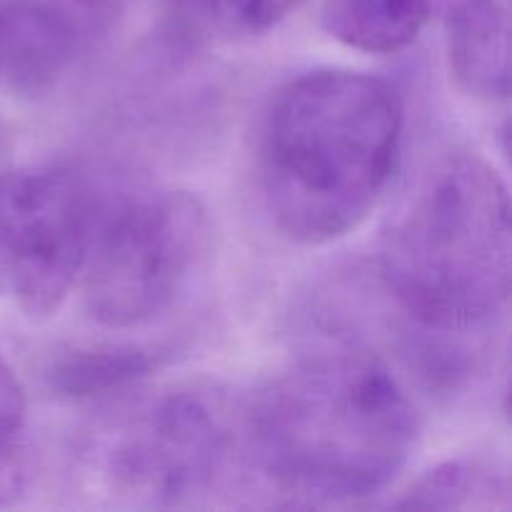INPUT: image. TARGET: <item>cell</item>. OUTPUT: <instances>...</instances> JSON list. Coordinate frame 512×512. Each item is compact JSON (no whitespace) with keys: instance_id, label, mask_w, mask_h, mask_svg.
Returning <instances> with one entry per match:
<instances>
[{"instance_id":"obj_4","label":"cell","mask_w":512,"mask_h":512,"mask_svg":"<svg viewBox=\"0 0 512 512\" xmlns=\"http://www.w3.org/2000/svg\"><path fill=\"white\" fill-rule=\"evenodd\" d=\"M210 215L185 190H160L98 220L83 265V295L100 325L150 323L178 300L210 253Z\"/></svg>"},{"instance_id":"obj_6","label":"cell","mask_w":512,"mask_h":512,"mask_svg":"<svg viewBox=\"0 0 512 512\" xmlns=\"http://www.w3.org/2000/svg\"><path fill=\"white\" fill-rule=\"evenodd\" d=\"M240 443V420L213 390L175 388L125 423L105 458L118 495L178 505L215 488Z\"/></svg>"},{"instance_id":"obj_3","label":"cell","mask_w":512,"mask_h":512,"mask_svg":"<svg viewBox=\"0 0 512 512\" xmlns=\"http://www.w3.org/2000/svg\"><path fill=\"white\" fill-rule=\"evenodd\" d=\"M510 255L503 178L475 155H453L433 165L390 218L380 275L415 323L470 333L503 313Z\"/></svg>"},{"instance_id":"obj_7","label":"cell","mask_w":512,"mask_h":512,"mask_svg":"<svg viewBox=\"0 0 512 512\" xmlns=\"http://www.w3.org/2000/svg\"><path fill=\"white\" fill-rule=\"evenodd\" d=\"M80 33L73 13L50 0H0V83L43 98L68 75Z\"/></svg>"},{"instance_id":"obj_1","label":"cell","mask_w":512,"mask_h":512,"mask_svg":"<svg viewBox=\"0 0 512 512\" xmlns=\"http://www.w3.org/2000/svg\"><path fill=\"white\" fill-rule=\"evenodd\" d=\"M418 430L408 390L368 353L303 360L240 410L253 468L280 493L330 503L383 490L413 455Z\"/></svg>"},{"instance_id":"obj_13","label":"cell","mask_w":512,"mask_h":512,"mask_svg":"<svg viewBox=\"0 0 512 512\" xmlns=\"http://www.w3.org/2000/svg\"><path fill=\"white\" fill-rule=\"evenodd\" d=\"M305 0H195L210 25L230 35H260L288 18Z\"/></svg>"},{"instance_id":"obj_5","label":"cell","mask_w":512,"mask_h":512,"mask_svg":"<svg viewBox=\"0 0 512 512\" xmlns=\"http://www.w3.org/2000/svg\"><path fill=\"white\" fill-rule=\"evenodd\" d=\"M100 208L80 173L60 165L0 175V298L48 318L83 273Z\"/></svg>"},{"instance_id":"obj_9","label":"cell","mask_w":512,"mask_h":512,"mask_svg":"<svg viewBox=\"0 0 512 512\" xmlns=\"http://www.w3.org/2000/svg\"><path fill=\"white\" fill-rule=\"evenodd\" d=\"M443 0H328L323 28L360 53H398L438 23Z\"/></svg>"},{"instance_id":"obj_11","label":"cell","mask_w":512,"mask_h":512,"mask_svg":"<svg viewBox=\"0 0 512 512\" xmlns=\"http://www.w3.org/2000/svg\"><path fill=\"white\" fill-rule=\"evenodd\" d=\"M508 493L505 478L478 463H448L430 470L405 493L398 508L415 510H453L495 505L498 495Z\"/></svg>"},{"instance_id":"obj_2","label":"cell","mask_w":512,"mask_h":512,"mask_svg":"<svg viewBox=\"0 0 512 512\" xmlns=\"http://www.w3.org/2000/svg\"><path fill=\"white\" fill-rule=\"evenodd\" d=\"M405 108L393 83L325 68L290 80L260 135V183L273 223L320 245L358 228L393 175Z\"/></svg>"},{"instance_id":"obj_8","label":"cell","mask_w":512,"mask_h":512,"mask_svg":"<svg viewBox=\"0 0 512 512\" xmlns=\"http://www.w3.org/2000/svg\"><path fill=\"white\" fill-rule=\"evenodd\" d=\"M438 23L460 88L483 100L508 98L510 33L498 0H443Z\"/></svg>"},{"instance_id":"obj_10","label":"cell","mask_w":512,"mask_h":512,"mask_svg":"<svg viewBox=\"0 0 512 512\" xmlns=\"http://www.w3.org/2000/svg\"><path fill=\"white\" fill-rule=\"evenodd\" d=\"M158 363V353L140 345H80L55 355L45 370V380L60 398L90 403L130 393L153 375Z\"/></svg>"},{"instance_id":"obj_12","label":"cell","mask_w":512,"mask_h":512,"mask_svg":"<svg viewBox=\"0 0 512 512\" xmlns=\"http://www.w3.org/2000/svg\"><path fill=\"white\" fill-rule=\"evenodd\" d=\"M28 405L13 370L0 358V505L20 498L28 483Z\"/></svg>"}]
</instances>
